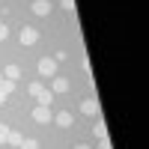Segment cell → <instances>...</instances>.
<instances>
[{
	"mask_svg": "<svg viewBox=\"0 0 149 149\" xmlns=\"http://www.w3.org/2000/svg\"><path fill=\"white\" fill-rule=\"evenodd\" d=\"M81 110H84L86 116H95V113H98V102H95V98H84V102H81Z\"/></svg>",
	"mask_w": 149,
	"mask_h": 149,
	"instance_id": "obj_4",
	"label": "cell"
},
{
	"mask_svg": "<svg viewBox=\"0 0 149 149\" xmlns=\"http://www.w3.org/2000/svg\"><path fill=\"white\" fill-rule=\"evenodd\" d=\"M3 102H6V93H3V90H0V104H3Z\"/></svg>",
	"mask_w": 149,
	"mask_h": 149,
	"instance_id": "obj_19",
	"label": "cell"
},
{
	"mask_svg": "<svg viewBox=\"0 0 149 149\" xmlns=\"http://www.w3.org/2000/svg\"><path fill=\"white\" fill-rule=\"evenodd\" d=\"M74 149H93V146H84V143H81V146H74Z\"/></svg>",
	"mask_w": 149,
	"mask_h": 149,
	"instance_id": "obj_20",
	"label": "cell"
},
{
	"mask_svg": "<svg viewBox=\"0 0 149 149\" xmlns=\"http://www.w3.org/2000/svg\"><path fill=\"white\" fill-rule=\"evenodd\" d=\"M36 15H48L51 12V0H33V6H30Z\"/></svg>",
	"mask_w": 149,
	"mask_h": 149,
	"instance_id": "obj_6",
	"label": "cell"
},
{
	"mask_svg": "<svg viewBox=\"0 0 149 149\" xmlns=\"http://www.w3.org/2000/svg\"><path fill=\"white\" fill-rule=\"evenodd\" d=\"M95 137H98V140H102V137H107V128H104V122H98V125H95Z\"/></svg>",
	"mask_w": 149,
	"mask_h": 149,
	"instance_id": "obj_13",
	"label": "cell"
},
{
	"mask_svg": "<svg viewBox=\"0 0 149 149\" xmlns=\"http://www.w3.org/2000/svg\"><path fill=\"white\" fill-rule=\"evenodd\" d=\"M0 81H3V72H0Z\"/></svg>",
	"mask_w": 149,
	"mask_h": 149,
	"instance_id": "obj_21",
	"label": "cell"
},
{
	"mask_svg": "<svg viewBox=\"0 0 149 149\" xmlns=\"http://www.w3.org/2000/svg\"><path fill=\"white\" fill-rule=\"evenodd\" d=\"M51 93H69V81H66V78H60V74H54Z\"/></svg>",
	"mask_w": 149,
	"mask_h": 149,
	"instance_id": "obj_7",
	"label": "cell"
},
{
	"mask_svg": "<svg viewBox=\"0 0 149 149\" xmlns=\"http://www.w3.org/2000/svg\"><path fill=\"white\" fill-rule=\"evenodd\" d=\"M6 36H9V27H6V24H3V21H0V42H3V39H6Z\"/></svg>",
	"mask_w": 149,
	"mask_h": 149,
	"instance_id": "obj_17",
	"label": "cell"
},
{
	"mask_svg": "<svg viewBox=\"0 0 149 149\" xmlns=\"http://www.w3.org/2000/svg\"><path fill=\"white\" fill-rule=\"evenodd\" d=\"M33 119L39 122V125H45V122H54V113H51L48 104H39V107H33Z\"/></svg>",
	"mask_w": 149,
	"mask_h": 149,
	"instance_id": "obj_1",
	"label": "cell"
},
{
	"mask_svg": "<svg viewBox=\"0 0 149 149\" xmlns=\"http://www.w3.org/2000/svg\"><path fill=\"white\" fill-rule=\"evenodd\" d=\"M36 102H39V104H51V102H54V93H51V90H42L39 95H36Z\"/></svg>",
	"mask_w": 149,
	"mask_h": 149,
	"instance_id": "obj_9",
	"label": "cell"
},
{
	"mask_svg": "<svg viewBox=\"0 0 149 149\" xmlns=\"http://www.w3.org/2000/svg\"><path fill=\"white\" fill-rule=\"evenodd\" d=\"M60 6H63L66 12H74V0H60Z\"/></svg>",
	"mask_w": 149,
	"mask_h": 149,
	"instance_id": "obj_16",
	"label": "cell"
},
{
	"mask_svg": "<svg viewBox=\"0 0 149 149\" xmlns=\"http://www.w3.org/2000/svg\"><path fill=\"white\" fill-rule=\"evenodd\" d=\"M18 39H21V45H36V42H39V30H36V27H21Z\"/></svg>",
	"mask_w": 149,
	"mask_h": 149,
	"instance_id": "obj_3",
	"label": "cell"
},
{
	"mask_svg": "<svg viewBox=\"0 0 149 149\" xmlns=\"http://www.w3.org/2000/svg\"><path fill=\"white\" fill-rule=\"evenodd\" d=\"M42 90H45V86H42V84H39V81H33V84H30V86H27V93H30V95H33V98H36V95H39V93H42Z\"/></svg>",
	"mask_w": 149,
	"mask_h": 149,
	"instance_id": "obj_11",
	"label": "cell"
},
{
	"mask_svg": "<svg viewBox=\"0 0 149 149\" xmlns=\"http://www.w3.org/2000/svg\"><path fill=\"white\" fill-rule=\"evenodd\" d=\"M54 122H57L60 128H72V122H74V116L69 113V110H63V113H57V116H54Z\"/></svg>",
	"mask_w": 149,
	"mask_h": 149,
	"instance_id": "obj_5",
	"label": "cell"
},
{
	"mask_svg": "<svg viewBox=\"0 0 149 149\" xmlns=\"http://www.w3.org/2000/svg\"><path fill=\"white\" fill-rule=\"evenodd\" d=\"M21 140H24V137H21L18 131H9V140H6V143H9V146H21Z\"/></svg>",
	"mask_w": 149,
	"mask_h": 149,
	"instance_id": "obj_12",
	"label": "cell"
},
{
	"mask_svg": "<svg viewBox=\"0 0 149 149\" xmlns=\"http://www.w3.org/2000/svg\"><path fill=\"white\" fill-rule=\"evenodd\" d=\"M39 74L54 78V74H57V60H54V57H42V60H39Z\"/></svg>",
	"mask_w": 149,
	"mask_h": 149,
	"instance_id": "obj_2",
	"label": "cell"
},
{
	"mask_svg": "<svg viewBox=\"0 0 149 149\" xmlns=\"http://www.w3.org/2000/svg\"><path fill=\"white\" fill-rule=\"evenodd\" d=\"M98 149H110V140H107V137H102V143H98Z\"/></svg>",
	"mask_w": 149,
	"mask_h": 149,
	"instance_id": "obj_18",
	"label": "cell"
},
{
	"mask_svg": "<svg viewBox=\"0 0 149 149\" xmlns=\"http://www.w3.org/2000/svg\"><path fill=\"white\" fill-rule=\"evenodd\" d=\"M18 149H39V143H36V140H21Z\"/></svg>",
	"mask_w": 149,
	"mask_h": 149,
	"instance_id": "obj_15",
	"label": "cell"
},
{
	"mask_svg": "<svg viewBox=\"0 0 149 149\" xmlns=\"http://www.w3.org/2000/svg\"><path fill=\"white\" fill-rule=\"evenodd\" d=\"M3 78H6V81H18V78H21V69H18L15 63L6 66V69H3Z\"/></svg>",
	"mask_w": 149,
	"mask_h": 149,
	"instance_id": "obj_8",
	"label": "cell"
},
{
	"mask_svg": "<svg viewBox=\"0 0 149 149\" xmlns=\"http://www.w3.org/2000/svg\"><path fill=\"white\" fill-rule=\"evenodd\" d=\"M0 90H3L6 95H9V93H15V81H6V78H3V81H0Z\"/></svg>",
	"mask_w": 149,
	"mask_h": 149,
	"instance_id": "obj_10",
	"label": "cell"
},
{
	"mask_svg": "<svg viewBox=\"0 0 149 149\" xmlns=\"http://www.w3.org/2000/svg\"><path fill=\"white\" fill-rule=\"evenodd\" d=\"M6 140H9V128H6V125H3V122H0V146H3V143H6Z\"/></svg>",
	"mask_w": 149,
	"mask_h": 149,
	"instance_id": "obj_14",
	"label": "cell"
}]
</instances>
